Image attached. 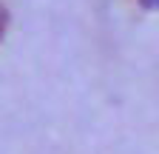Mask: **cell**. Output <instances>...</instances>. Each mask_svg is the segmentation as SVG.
<instances>
[{"label":"cell","instance_id":"2","mask_svg":"<svg viewBox=\"0 0 159 154\" xmlns=\"http://www.w3.org/2000/svg\"><path fill=\"white\" fill-rule=\"evenodd\" d=\"M142 3H145V6H156V3H159V0H142Z\"/></svg>","mask_w":159,"mask_h":154},{"label":"cell","instance_id":"1","mask_svg":"<svg viewBox=\"0 0 159 154\" xmlns=\"http://www.w3.org/2000/svg\"><path fill=\"white\" fill-rule=\"evenodd\" d=\"M3 29H6V12H3V6H0V34H3Z\"/></svg>","mask_w":159,"mask_h":154}]
</instances>
